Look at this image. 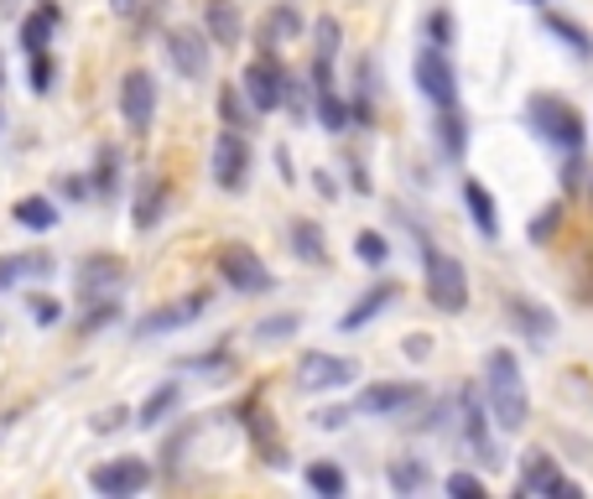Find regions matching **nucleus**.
Masks as SVG:
<instances>
[{
  "instance_id": "obj_1",
  "label": "nucleus",
  "mask_w": 593,
  "mask_h": 499,
  "mask_svg": "<svg viewBox=\"0 0 593 499\" xmlns=\"http://www.w3.org/2000/svg\"><path fill=\"white\" fill-rule=\"evenodd\" d=\"M484 401H490V416H495L499 432L526 427L531 396H526V381H521V359L510 349H490V359H484Z\"/></svg>"
},
{
  "instance_id": "obj_2",
  "label": "nucleus",
  "mask_w": 593,
  "mask_h": 499,
  "mask_svg": "<svg viewBox=\"0 0 593 499\" xmlns=\"http://www.w3.org/2000/svg\"><path fill=\"white\" fill-rule=\"evenodd\" d=\"M526 125H531L546 146H557V151H583V136H589V130H583V115L557 95L526 99Z\"/></svg>"
},
{
  "instance_id": "obj_3",
  "label": "nucleus",
  "mask_w": 593,
  "mask_h": 499,
  "mask_svg": "<svg viewBox=\"0 0 593 499\" xmlns=\"http://www.w3.org/2000/svg\"><path fill=\"white\" fill-rule=\"evenodd\" d=\"M422 271H428V302L437 312H464L469 308V271L458 255L437 250L422 239Z\"/></svg>"
},
{
  "instance_id": "obj_4",
  "label": "nucleus",
  "mask_w": 593,
  "mask_h": 499,
  "mask_svg": "<svg viewBox=\"0 0 593 499\" xmlns=\"http://www.w3.org/2000/svg\"><path fill=\"white\" fill-rule=\"evenodd\" d=\"M453 422H458V437H464V448L474 452V463L484 469H495L499 452H495V437H490V401L479 396L474 385H464L458 390V406H453Z\"/></svg>"
},
{
  "instance_id": "obj_5",
  "label": "nucleus",
  "mask_w": 593,
  "mask_h": 499,
  "mask_svg": "<svg viewBox=\"0 0 593 499\" xmlns=\"http://www.w3.org/2000/svg\"><path fill=\"white\" fill-rule=\"evenodd\" d=\"M219 276H224V286L239 291V297H265V291L276 286L271 265H265L250 245H224V250H219Z\"/></svg>"
},
{
  "instance_id": "obj_6",
  "label": "nucleus",
  "mask_w": 593,
  "mask_h": 499,
  "mask_svg": "<svg viewBox=\"0 0 593 499\" xmlns=\"http://www.w3.org/2000/svg\"><path fill=\"white\" fill-rule=\"evenodd\" d=\"M120 286H125V261L120 255H84L73 265V302L89 308V302H110Z\"/></svg>"
},
{
  "instance_id": "obj_7",
  "label": "nucleus",
  "mask_w": 593,
  "mask_h": 499,
  "mask_svg": "<svg viewBox=\"0 0 593 499\" xmlns=\"http://www.w3.org/2000/svg\"><path fill=\"white\" fill-rule=\"evenodd\" d=\"M297 390H344V385L359 375V364L355 359H344V354H329V349H308V354L297 359Z\"/></svg>"
},
{
  "instance_id": "obj_8",
  "label": "nucleus",
  "mask_w": 593,
  "mask_h": 499,
  "mask_svg": "<svg viewBox=\"0 0 593 499\" xmlns=\"http://www.w3.org/2000/svg\"><path fill=\"white\" fill-rule=\"evenodd\" d=\"M411 78H417V89L437 104V110H448V104H458V73H453L448 52L443 48H422L417 58H411Z\"/></svg>"
},
{
  "instance_id": "obj_9",
  "label": "nucleus",
  "mask_w": 593,
  "mask_h": 499,
  "mask_svg": "<svg viewBox=\"0 0 593 499\" xmlns=\"http://www.w3.org/2000/svg\"><path fill=\"white\" fill-rule=\"evenodd\" d=\"M239 84H245V95H250V104H256L261 115H271V110H282L286 104V68L276 63V52L250 58L245 73H239Z\"/></svg>"
},
{
  "instance_id": "obj_10",
  "label": "nucleus",
  "mask_w": 593,
  "mask_h": 499,
  "mask_svg": "<svg viewBox=\"0 0 593 499\" xmlns=\"http://www.w3.org/2000/svg\"><path fill=\"white\" fill-rule=\"evenodd\" d=\"M209 291H188V297H177V302H162V308H151L136 317V338H162V333H177L188 328V323H198L203 312H209Z\"/></svg>"
},
{
  "instance_id": "obj_11",
  "label": "nucleus",
  "mask_w": 593,
  "mask_h": 499,
  "mask_svg": "<svg viewBox=\"0 0 593 499\" xmlns=\"http://www.w3.org/2000/svg\"><path fill=\"white\" fill-rule=\"evenodd\" d=\"M146 484H151V463L146 458H110V463H99L89 474V489L104 499H131L141 495Z\"/></svg>"
},
{
  "instance_id": "obj_12",
  "label": "nucleus",
  "mask_w": 593,
  "mask_h": 499,
  "mask_svg": "<svg viewBox=\"0 0 593 499\" xmlns=\"http://www.w3.org/2000/svg\"><path fill=\"white\" fill-rule=\"evenodd\" d=\"M120 115H125V125H131L136 136L151 130V120H157V78L146 68H131L120 78Z\"/></svg>"
},
{
  "instance_id": "obj_13",
  "label": "nucleus",
  "mask_w": 593,
  "mask_h": 499,
  "mask_svg": "<svg viewBox=\"0 0 593 499\" xmlns=\"http://www.w3.org/2000/svg\"><path fill=\"white\" fill-rule=\"evenodd\" d=\"M209 48H214L209 32H203V37H198L193 26H172V32H166V58H172V68L183 73V78H193V84L209 78V63H214Z\"/></svg>"
},
{
  "instance_id": "obj_14",
  "label": "nucleus",
  "mask_w": 593,
  "mask_h": 499,
  "mask_svg": "<svg viewBox=\"0 0 593 499\" xmlns=\"http://www.w3.org/2000/svg\"><path fill=\"white\" fill-rule=\"evenodd\" d=\"M417 401H422V385L417 381H375L355 396V411L359 416H401L406 406Z\"/></svg>"
},
{
  "instance_id": "obj_15",
  "label": "nucleus",
  "mask_w": 593,
  "mask_h": 499,
  "mask_svg": "<svg viewBox=\"0 0 593 499\" xmlns=\"http://www.w3.org/2000/svg\"><path fill=\"white\" fill-rule=\"evenodd\" d=\"M214 183L224 192H239L250 183V141H245V130H224L214 141Z\"/></svg>"
},
{
  "instance_id": "obj_16",
  "label": "nucleus",
  "mask_w": 593,
  "mask_h": 499,
  "mask_svg": "<svg viewBox=\"0 0 593 499\" xmlns=\"http://www.w3.org/2000/svg\"><path fill=\"white\" fill-rule=\"evenodd\" d=\"M521 495H583L572 478H563L557 474V463H552V452H542V448H531L521 458V484H516Z\"/></svg>"
},
{
  "instance_id": "obj_17",
  "label": "nucleus",
  "mask_w": 593,
  "mask_h": 499,
  "mask_svg": "<svg viewBox=\"0 0 593 499\" xmlns=\"http://www.w3.org/2000/svg\"><path fill=\"white\" fill-rule=\"evenodd\" d=\"M235 416H239V427L250 432V442H256V452H261L265 469H286V448L276 442V437H271V422H265L261 401H256V396H250V401H239Z\"/></svg>"
},
{
  "instance_id": "obj_18",
  "label": "nucleus",
  "mask_w": 593,
  "mask_h": 499,
  "mask_svg": "<svg viewBox=\"0 0 593 499\" xmlns=\"http://www.w3.org/2000/svg\"><path fill=\"white\" fill-rule=\"evenodd\" d=\"M302 37V11L292 5V0H282V5H271L261 16V32H256V42H261V52H282L286 42H297Z\"/></svg>"
},
{
  "instance_id": "obj_19",
  "label": "nucleus",
  "mask_w": 593,
  "mask_h": 499,
  "mask_svg": "<svg viewBox=\"0 0 593 499\" xmlns=\"http://www.w3.org/2000/svg\"><path fill=\"white\" fill-rule=\"evenodd\" d=\"M58 261H52L48 250H22V255H0V291H11V286L22 282H48Z\"/></svg>"
},
{
  "instance_id": "obj_20",
  "label": "nucleus",
  "mask_w": 593,
  "mask_h": 499,
  "mask_svg": "<svg viewBox=\"0 0 593 499\" xmlns=\"http://www.w3.org/2000/svg\"><path fill=\"white\" fill-rule=\"evenodd\" d=\"M203 32L214 37V48H239V37H245L239 0H203Z\"/></svg>"
},
{
  "instance_id": "obj_21",
  "label": "nucleus",
  "mask_w": 593,
  "mask_h": 499,
  "mask_svg": "<svg viewBox=\"0 0 593 499\" xmlns=\"http://www.w3.org/2000/svg\"><path fill=\"white\" fill-rule=\"evenodd\" d=\"M396 291H401L396 282H375V286H370V291H365V297L355 302V308H344V317H338V333H359L365 323H375L380 312L396 302Z\"/></svg>"
},
{
  "instance_id": "obj_22",
  "label": "nucleus",
  "mask_w": 593,
  "mask_h": 499,
  "mask_svg": "<svg viewBox=\"0 0 593 499\" xmlns=\"http://www.w3.org/2000/svg\"><path fill=\"white\" fill-rule=\"evenodd\" d=\"M286 239H292V255L302 265H329V235H323L318 219H292Z\"/></svg>"
},
{
  "instance_id": "obj_23",
  "label": "nucleus",
  "mask_w": 593,
  "mask_h": 499,
  "mask_svg": "<svg viewBox=\"0 0 593 499\" xmlns=\"http://www.w3.org/2000/svg\"><path fill=\"white\" fill-rule=\"evenodd\" d=\"M58 22H63L58 0H37V5H32V16L22 22V52H48Z\"/></svg>"
},
{
  "instance_id": "obj_24",
  "label": "nucleus",
  "mask_w": 593,
  "mask_h": 499,
  "mask_svg": "<svg viewBox=\"0 0 593 499\" xmlns=\"http://www.w3.org/2000/svg\"><path fill=\"white\" fill-rule=\"evenodd\" d=\"M166 214V183L162 177H141V188H136V209H131V224L141 229V235H151L157 224H162Z\"/></svg>"
},
{
  "instance_id": "obj_25",
  "label": "nucleus",
  "mask_w": 593,
  "mask_h": 499,
  "mask_svg": "<svg viewBox=\"0 0 593 499\" xmlns=\"http://www.w3.org/2000/svg\"><path fill=\"white\" fill-rule=\"evenodd\" d=\"M177 406H183V381H162V385H157V390H151V396L141 401V411H136V427L157 432L166 416L177 411Z\"/></svg>"
},
{
  "instance_id": "obj_26",
  "label": "nucleus",
  "mask_w": 593,
  "mask_h": 499,
  "mask_svg": "<svg viewBox=\"0 0 593 499\" xmlns=\"http://www.w3.org/2000/svg\"><path fill=\"white\" fill-rule=\"evenodd\" d=\"M505 312H510V323L526 333V338H552L557 333V317L542 308V302H526V297H510L505 302Z\"/></svg>"
},
{
  "instance_id": "obj_27",
  "label": "nucleus",
  "mask_w": 593,
  "mask_h": 499,
  "mask_svg": "<svg viewBox=\"0 0 593 499\" xmlns=\"http://www.w3.org/2000/svg\"><path fill=\"white\" fill-rule=\"evenodd\" d=\"M464 203H469V219H474V229L484 239H499V214H495V198H490V188L484 183H464Z\"/></svg>"
},
{
  "instance_id": "obj_28",
  "label": "nucleus",
  "mask_w": 593,
  "mask_h": 499,
  "mask_svg": "<svg viewBox=\"0 0 593 499\" xmlns=\"http://www.w3.org/2000/svg\"><path fill=\"white\" fill-rule=\"evenodd\" d=\"M219 115H224V125H230V130H250L261 110L250 104L245 84H224V89H219Z\"/></svg>"
},
{
  "instance_id": "obj_29",
  "label": "nucleus",
  "mask_w": 593,
  "mask_h": 499,
  "mask_svg": "<svg viewBox=\"0 0 593 499\" xmlns=\"http://www.w3.org/2000/svg\"><path fill=\"white\" fill-rule=\"evenodd\" d=\"M318 125L333 130V136H344V130H355V104L338 95V89H318Z\"/></svg>"
},
{
  "instance_id": "obj_30",
  "label": "nucleus",
  "mask_w": 593,
  "mask_h": 499,
  "mask_svg": "<svg viewBox=\"0 0 593 499\" xmlns=\"http://www.w3.org/2000/svg\"><path fill=\"white\" fill-rule=\"evenodd\" d=\"M437 146L448 151V162H464V151H469V120L458 115V104L437 110Z\"/></svg>"
},
{
  "instance_id": "obj_31",
  "label": "nucleus",
  "mask_w": 593,
  "mask_h": 499,
  "mask_svg": "<svg viewBox=\"0 0 593 499\" xmlns=\"http://www.w3.org/2000/svg\"><path fill=\"white\" fill-rule=\"evenodd\" d=\"M385 484L396 489V495H422L432 484V469L422 463V458H396L391 469H385Z\"/></svg>"
},
{
  "instance_id": "obj_32",
  "label": "nucleus",
  "mask_w": 593,
  "mask_h": 499,
  "mask_svg": "<svg viewBox=\"0 0 593 499\" xmlns=\"http://www.w3.org/2000/svg\"><path fill=\"white\" fill-rule=\"evenodd\" d=\"M11 219L22 224V229H32V235H48V229H58V209H52V198H16V209H11Z\"/></svg>"
},
{
  "instance_id": "obj_33",
  "label": "nucleus",
  "mask_w": 593,
  "mask_h": 499,
  "mask_svg": "<svg viewBox=\"0 0 593 499\" xmlns=\"http://www.w3.org/2000/svg\"><path fill=\"white\" fill-rule=\"evenodd\" d=\"M120 166H125L120 146H99V151H95V172H89V183H95V198H115Z\"/></svg>"
},
{
  "instance_id": "obj_34",
  "label": "nucleus",
  "mask_w": 593,
  "mask_h": 499,
  "mask_svg": "<svg viewBox=\"0 0 593 499\" xmlns=\"http://www.w3.org/2000/svg\"><path fill=\"white\" fill-rule=\"evenodd\" d=\"M115 323H120V302L110 297V302H89V308H84V317L73 323V333H78V338H99V333L115 328Z\"/></svg>"
},
{
  "instance_id": "obj_35",
  "label": "nucleus",
  "mask_w": 593,
  "mask_h": 499,
  "mask_svg": "<svg viewBox=\"0 0 593 499\" xmlns=\"http://www.w3.org/2000/svg\"><path fill=\"white\" fill-rule=\"evenodd\" d=\"M542 22H546V32H552V37H563V42H568V48L578 52V58H593V37H589V32H583L578 22H568V16H557V11H546Z\"/></svg>"
},
{
  "instance_id": "obj_36",
  "label": "nucleus",
  "mask_w": 593,
  "mask_h": 499,
  "mask_svg": "<svg viewBox=\"0 0 593 499\" xmlns=\"http://www.w3.org/2000/svg\"><path fill=\"white\" fill-rule=\"evenodd\" d=\"M308 489H312V495L344 499V495H349V478H344L338 463H312V469H308Z\"/></svg>"
},
{
  "instance_id": "obj_37",
  "label": "nucleus",
  "mask_w": 593,
  "mask_h": 499,
  "mask_svg": "<svg viewBox=\"0 0 593 499\" xmlns=\"http://www.w3.org/2000/svg\"><path fill=\"white\" fill-rule=\"evenodd\" d=\"M26 84H32V95H48L52 84H58V58L48 52H26Z\"/></svg>"
},
{
  "instance_id": "obj_38",
  "label": "nucleus",
  "mask_w": 593,
  "mask_h": 499,
  "mask_svg": "<svg viewBox=\"0 0 593 499\" xmlns=\"http://www.w3.org/2000/svg\"><path fill=\"white\" fill-rule=\"evenodd\" d=\"M312 37H318V58H312V63H338V48H344V26H338V16H318Z\"/></svg>"
},
{
  "instance_id": "obj_39",
  "label": "nucleus",
  "mask_w": 593,
  "mask_h": 499,
  "mask_svg": "<svg viewBox=\"0 0 593 499\" xmlns=\"http://www.w3.org/2000/svg\"><path fill=\"white\" fill-rule=\"evenodd\" d=\"M230 364H235V354H230V349H209V354L177 359V370H188V375H224Z\"/></svg>"
},
{
  "instance_id": "obj_40",
  "label": "nucleus",
  "mask_w": 593,
  "mask_h": 499,
  "mask_svg": "<svg viewBox=\"0 0 593 499\" xmlns=\"http://www.w3.org/2000/svg\"><path fill=\"white\" fill-rule=\"evenodd\" d=\"M355 255H359V265H385V261H391V245H385L380 229H359V235H355Z\"/></svg>"
},
{
  "instance_id": "obj_41",
  "label": "nucleus",
  "mask_w": 593,
  "mask_h": 499,
  "mask_svg": "<svg viewBox=\"0 0 593 499\" xmlns=\"http://www.w3.org/2000/svg\"><path fill=\"white\" fill-rule=\"evenodd\" d=\"M297 328H302L297 312H276V317H261V323H256V338H261V344H282V338H292Z\"/></svg>"
},
{
  "instance_id": "obj_42",
  "label": "nucleus",
  "mask_w": 593,
  "mask_h": 499,
  "mask_svg": "<svg viewBox=\"0 0 593 499\" xmlns=\"http://www.w3.org/2000/svg\"><path fill=\"white\" fill-rule=\"evenodd\" d=\"M453 37H458L453 16H448V11H432V16H428V42H432V48H443V52H453Z\"/></svg>"
},
{
  "instance_id": "obj_43",
  "label": "nucleus",
  "mask_w": 593,
  "mask_h": 499,
  "mask_svg": "<svg viewBox=\"0 0 593 499\" xmlns=\"http://www.w3.org/2000/svg\"><path fill=\"white\" fill-rule=\"evenodd\" d=\"M58 198H69V203H84V198H95V183H89L84 172H63V177H58Z\"/></svg>"
},
{
  "instance_id": "obj_44",
  "label": "nucleus",
  "mask_w": 593,
  "mask_h": 499,
  "mask_svg": "<svg viewBox=\"0 0 593 499\" xmlns=\"http://www.w3.org/2000/svg\"><path fill=\"white\" fill-rule=\"evenodd\" d=\"M448 495H484V478L479 474H464V469H458V474H448Z\"/></svg>"
},
{
  "instance_id": "obj_45",
  "label": "nucleus",
  "mask_w": 593,
  "mask_h": 499,
  "mask_svg": "<svg viewBox=\"0 0 593 499\" xmlns=\"http://www.w3.org/2000/svg\"><path fill=\"white\" fill-rule=\"evenodd\" d=\"M286 110H292L297 120H308V89H302L292 73H286Z\"/></svg>"
},
{
  "instance_id": "obj_46",
  "label": "nucleus",
  "mask_w": 593,
  "mask_h": 499,
  "mask_svg": "<svg viewBox=\"0 0 593 499\" xmlns=\"http://www.w3.org/2000/svg\"><path fill=\"white\" fill-rule=\"evenodd\" d=\"M557 224H563V203H552V209H546V214L536 219V224H531V239L542 245L546 235H557Z\"/></svg>"
},
{
  "instance_id": "obj_47",
  "label": "nucleus",
  "mask_w": 593,
  "mask_h": 499,
  "mask_svg": "<svg viewBox=\"0 0 593 499\" xmlns=\"http://www.w3.org/2000/svg\"><path fill=\"white\" fill-rule=\"evenodd\" d=\"M349 422V411L344 406H323V411H312V427H329V432H338Z\"/></svg>"
},
{
  "instance_id": "obj_48",
  "label": "nucleus",
  "mask_w": 593,
  "mask_h": 499,
  "mask_svg": "<svg viewBox=\"0 0 593 499\" xmlns=\"http://www.w3.org/2000/svg\"><path fill=\"white\" fill-rule=\"evenodd\" d=\"M32 317H37V323H42V328H52V323H58V317H63V308H58V302H52V297H32Z\"/></svg>"
},
{
  "instance_id": "obj_49",
  "label": "nucleus",
  "mask_w": 593,
  "mask_h": 499,
  "mask_svg": "<svg viewBox=\"0 0 593 499\" xmlns=\"http://www.w3.org/2000/svg\"><path fill=\"white\" fill-rule=\"evenodd\" d=\"M125 416H136V411H125V406H115V411H99V416H95V432H115V427H125Z\"/></svg>"
},
{
  "instance_id": "obj_50",
  "label": "nucleus",
  "mask_w": 593,
  "mask_h": 499,
  "mask_svg": "<svg viewBox=\"0 0 593 499\" xmlns=\"http://www.w3.org/2000/svg\"><path fill=\"white\" fill-rule=\"evenodd\" d=\"M344 166H349V188H359V192H370V172L355 162V157H344Z\"/></svg>"
},
{
  "instance_id": "obj_51",
  "label": "nucleus",
  "mask_w": 593,
  "mask_h": 499,
  "mask_svg": "<svg viewBox=\"0 0 593 499\" xmlns=\"http://www.w3.org/2000/svg\"><path fill=\"white\" fill-rule=\"evenodd\" d=\"M110 11H115V16H125V22H131V16H141V0H110Z\"/></svg>"
},
{
  "instance_id": "obj_52",
  "label": "nucleus",
  "mask_w": 593,
  "mask_h": 499,
  "mask_svg": "<svg viewBox=\"0 0 593 499\" xmlns=\"http://www.w3.org/2000/svg\"><path fill=\"white\" fill-rule=\"evenodd\" d=\"M276 172H282V183L297 177V172H292V151H286V146H276Z\"/></svg>"
},
{
  "instance_id": "obj_53",
  "label": "nucleus",
  "mask_w": 593,
  "mask_h": 499,
  "mask_svg": "<svg viewBox=\"0 0 593 499\" xmlns=\"http://www.w3.org/2000/svg\"><path fill=\"white\" fill-rule=\"evenodd\" d=\"M312 188H318V192H323V198H333V192H338V183H333V177H329V172H318V177H312Z\"/></svg>"
},
{
  "instance_id": "obj_54",
  "label": "nucleus",
  "mask_w": 593,
  "mask_h": 499,
  "mask_svg": "<svg viewBox=\"0 0 593 499\" xmlns=\"http://www.w3.org/2000/svg\"><path fill=\"white\" fill-rule=\"evenodd\" d=\"M428 349H432L428 338H406V354H411V359H422V354H428Z\"/></svg>"
},
{
  "instance_id": "obj_55",
  "label": "nucleus",
  "mask_w": 593,
  "mask_h": 499,
  "mask_svg": "<svg viewBox=\"0 0 593 499\" xmlns=\"http://www.w3.org/2000/svg\"><path fill=\"white\" fill-rule=\"evenodd\" d=\"M0 16H22V0H0Z\"/></svg>"
},
{
  "instance_id": "obj_56",
  "label": "nucleus",
  "mask_w": 593,
  "mask_h": 499,
  "mask_svg": "<svg viewBox=\"0 0 593 499\" xmlns=\"http://www.w3.org/2000/svg\"><path fill=\"white\" fill-rule=\"evenodd\" d=\"M0 89H5V58H0Z\"/></svg>"
}]
</instances>
